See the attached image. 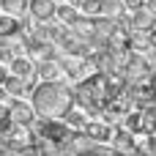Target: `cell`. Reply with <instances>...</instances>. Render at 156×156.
I'll return each instance as SVG.
<instances>
[{
  "label": "cell",
  "mask_w": 156,
  "mask_h": 156,
  "mask_svg": "<svg viewBox=\"0 0 156 156\" xmlns=\"http://www.w3.org/2000/svg\"><path fill=\"white\" fill-rule=\"evenodd\" d=\"M8 118H11L14 123H19V126H33L36 112H33V107H30L27 101L11 99V101H8Z\"/></svg>",
  "instance_id": "4"
},
{
  "label": "cell",
  "mask_w": 156,
  "mask_h": 156,
  "mask_svg": "<svg viewBox=\"0 0 156 156\" xmlns=\"http://www.w3.org/2000/svg\"><path fill=\"white\" fill-rule=\"evenodd\" d=\"M71 156H129V154H123V151H118V148H112V145H99V143H93V145L74 148Z\"/></svg>",
  "instance_id": "8"
},
{
  "label": "cell",
  "mask_w": 156,
  "mask_h": 156,
  "mask_svg": "<svg viewBox=\"0 0 156 156\" xmlns=\"http://www.w3.org/2000/svg\"><path fill=\"white\" fill-rule=\"evenodd\" d=\"M36 77H41V82L58 80V77H60V63H58V60H41V63L36 66Z\"/></svg>",
  "instance_id": "12"
},
{
  "label": "cell",
  "mask_w": 156,
  "mask_h": 156,
  "mask_svg": "<svg viewBox=\"0 0 156 156\" xmlns=\"http://www.w3.org/2000/svg\"><path fill=\"white\" fill-rule=\"evenodd\" d=\"M8 101H11V96H8V93H5V88L0 85V104H8Z\"/></svg>",
  "instance_id": "21"
},
{
  "label": "cell",
  "mask_w": 156,
  "mask_h": 156,
  "mask_svg": "<svg viewBox=\"0 0 156 156\" xmlns=\"http://www.w3.org/2000/svg\"><path fill=\"white\" fill-rule=\"evenodd\" d=\"M3 88H5V93H8L11 99H19L22 93H27L25 80H22V77H16V74H8V77H5V82H3Z\"/></svg>",
  "instance_id": "14"
},
{
  "label": "cell",
  "mask_w": 156,
  "mask_h": 156,
  "mask_svg": "<svg viewBox=\"0 0 156 156\" xmlns=\"http://www.w3.org/2000/svg\"><path fill=\"white\" fill-rule=\"evenodd\" d=\"M63 123H66L74 134H82V129H85V123H88V115H85L82 110H74V107H71V110L63 115Z\"/></svg>",
  "instance_id": "11"
},
{
  "label": "cell",
  "mask_w": 156,
  "mask_h": 156,
  "mask_svg": "<svg viewBox=\"0 0 156 156\" xmlns=\"http://www.w3.org/2000/svg\"><path fill=\"white\" fill-rule=\"evenodd\" d=\"M121 3H123V8H132V11H134V8H140L145 0H121Z\"/></svg>",
  "instance_id": "20"
},
{
  "label": "cell",
  "mask_w": 156,
  "mask_h": 156,
  "mask_svg": "<svg viewBox=\"0 0 156 156\" xmlns=\"http://www.w3.org/2000/svg\"><path fill=\"white\" fill-rule=\"evenodd\" d=\"M112 143H115L112 148H118V151H123V154H129V151L134 148V143H137V137H134V134H132V132H129V129L123 126V129H115V132H112Z\"/></svg>",
  "instance_id": "10"
},
{
  "label": "cell",
  "mask_w": 156,
  "mask_h": 156,
  "mask_svg": "<svg viewBox=\"0 0 156 156\" xmlns=\"http://www.w3.org/2000/svg\"><path fill=\"white\" fill-rule=\"evenodd\" d=\"M148 88H151V99L156 101V71H151V77H148Z\"/></svg>",
  "instance_id": "19"
},
{
  "label": "cell",
  "mask_w": 156,
  "mask_h": 156,
  "mask_svg": "<svg viewBox=\"0 0 156 156\" xmlns=\"http://www.w3.org/2000/svg\"><path fill=\"white\" fill-rule=\"evenodd\" d=\"M5 77H8V71H5V66H0V85L5 82Z\"/></svg>",
  "instance_id": "22"
},
{
  "label": "cell",
  "mask_w": 156,
  "mask_h": 156,
  "mask_svg": "<svg viewBox=\"0 0 156 156\" xmlns=\"http://www.w3.org/2000/svg\"><path fill=\"white\" fill-rule=\"evenodd\" d=\"M30 107L36 112V118L44 121H63V115L74 107V90L58 80H47V82H36V88L30 90Z\"/></svg>",
  "instance_id": "1"
},
{
  "label": "cell",
  "mask_w": 156,
  "mask_h": 156,
  "mask_svg": "<svg viewBox=\"0 0 156 156\" xmlns=\"http://www.w3.org/2000/svg\"><path fill=\"white\" fill-rule=\"evenodd\" d=\"M14 60V52H11V47H5V44H0V66H5V63H11Z\"/></svg>",
  "instance_id": "18"
},
{
  "label": "cell",
  "mask_w": 156,
  "mask_h": 156,
  "mask_svg": "<svg viewBox=\"0 0 156 156\" xmlns=\"http://www.w3.org/2000/svg\"><path fill=\"white\" fill-rule=\"evenodd\" d=\"M93 16H85V14H77V19L69 25V30L77 36V38H82V41H88L90 36H93Z\"/></svg>",
  "instance_id": "9"
},
{
  "label": "cell",
  "mask_w": 156,
  "mask_h": 156,
  "mask_svg": "<svg viewBox=\"0 0 156 156\" xmlns=\"http://www.w3.org/2000/svg\"><path fill=\"white\" fill-rule=\"evenodd\" d=\"M151 71H154V66H151V60H148V58H143L140 52L126 55L123 74H126V80H129V82H145V80L151 77Z\"/></svg>",
  "instance_id": "2"
},
{
  "label": "cell",
  "mask_w": 156,
  "mask_h": 156,
  "mask_svg": "<svg viewBox=\"0 0 156 156\" xmlns=\"http://www.w3.org/2000/svg\"><path fill=\"white\" fill-rule=\"evenodd\" d=\"M112 132H115V129H112L107 121H99V118H90V121L85 123V129H82L85 140H90V143H99V145L110 143V140H112Z\"/></svg>",
  "instance_id": "3"
},
{
  "label": "cell",
  "mask_w": 156,
  "mask_h": 156,
  "mask_svg": "<svg viewBox=\"0 0 156 156\" xmlns=\"http://www.w3.org/2000/svg\"><path fill=\"white\" fill-rule=\"evenodd\" d=\"M77 14H80V8H77L74 3H60V5H55V19H60V25H66V27L77 19Z\"/></svg>",
  "instance_id": "13"
},
{
  "label": "cell",
  "mask_w": 156,
  "mask_h": 156,
  "mask_svg": "<svg viewBox=\"0 0 156 156\" xmlns=\"http://www.w3.org/2000/svg\"><path fill=\"white\" fill-rule=\"evenodd\" d=\"M55 0H27V14L36 22H52L55 19Z\"/></svg>",
  "instance_id": "5"
},
{
  "label": "cell",
  "mask_w": 156,
  "mask_h": 156,
  "mask_svg": "<svg viewBox=\"0 0 156 156\" xmlns=\"http://www.w3.org/2000/svg\"><path fill=\"white\" fill-rule=\"evenodd\" d=\"M0 8L8 16H22L27 14V0H0Z\"/></svg>",
  "instance_id": "16"
},
{
  "label": "cell",
  "mask_w": 156,
  "mask_h": 156,
  "mask_svg": "<svg viewBox=\"0 0 156 156\" xmlns=\"http://www.w3.org/2000/svg\"><path fill=\"white\" fill-rule=\"evenodd\" d=\"M8 74H16V77H22V80H30V77H36V63L30 60V58H25V55H14V60L8 63Z\"/></svg>",
  "instance_id": "6"
},
{
  "label": "cell",
  "mask_w": 156,
  "mask_h": 156,
  "mask_svg": "<svg viewBox=\"0 0 156 156\" xmlns=\"http://www.w3.org/2000/svg\"><path fill=\"white\" fill-rule=\"evenodd\" d=\"M80 14H85V16H101V0H80Z\"/></svg>",
  "instance_id": "17"
},
{
  "label": "cell",
  "mask_w": 156,
  "mask_h": 156,
  "mask_svg": "<svg viewBox=\"0 0 156 156\" xmlns=\"http://www.w3.org/2000/svg\"><path fill=\"white\" fill-rule=\"evenodd\" d=\"M66 3H74V5H80V0H66Z\"/></svg>",
  "instance_id": "23"
},
{
  "label": "cell",
  "mask_w": 156,
  "mask_h": 156,
  "mask_svg": "<svg viewBox=\"0 0 156 156\" xmlns=\"http://www.w3.org/2000/svg\"><path fill=\"white\" fill-rule=\"evenodd\" d=\"M137 143L129 151V156H156V132L154 134H134Z\"/></svg>",
  "instance_id": "7"
},
{
  "label": "cell",
  "mask_w": 156,
  "mask_h": 156,
  "mask_svg": "<svg viewBox=\"0 0 156 156\" xmlns=\"http://www.w3.org/2000/svg\"><path fill=\"white\" fill-rule=\"evenodd\" d=\"M19 36V19L16 16H0V38H14Z\"/></svg>",
  "instance_id": "15"
}]
</instances>
